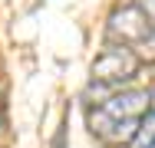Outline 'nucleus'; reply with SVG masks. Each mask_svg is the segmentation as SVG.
<instances>
[{"label": "nucleus", "instance_id": "39448f33", "mask_svg": "<svg viewBox=\"0 0 155 148\" xmlns=\"http://www.w3.org/2000/svg\"><path fill=\"white\" fill-rule=\"evenodd\" d=\"M139 7L145 10V17H149V20L155 23V0H145V3H139Z\"/></svg>", "mask_w": 155, "mask_h": 148}, {"label": "nucleus", "instance_id": "f03ea898", "mask_svg": "<svg viewBox=\"0 0 155 148\" xmlns=\"http://www.w3.org/2000/svg\"><path fill=\"white\" fill-rule=\"evenodd\" d=\"M139 69H142V63H139V56L129 46H109V50H102L96 56L89 72H93V86L119 89L125 82H132L139 76Z\"/></svg>", "mask_w": 155, "mask_h": 148}, {"label": "nucleus", "instance_id": "20e7f679", "mask_svg": "<svg viewBox=\"0 0 155 148\" xmlns=\"http://www.w3.org/2000/svg\"><path fill=\"white\" fill-rule=\"evenodd\" d=\"M132 53L139 56V63H155V30L139 43V46H135V50H132Z\"/></svg>", "mask_w": 155, "mask_h": 148}, {"label": "nucleus", "instance_id": "f257e3e1", "mask_svg": "<svg viewBox=\"0 0 155 148\" xmlns=\"http://www.w3.org/2000/svg\"><path fill=\"white\" fill-rule=\"evenodd\" d=\"M145 112H152L149 89H129V92H119V95L99 102L96 109H89V128H93V135L99 138L106 132V125L125 122V118H145Z\"/></svg>", "mask_w": 155, "mask_h": 148}, {"label": "nucleus", "instance_id": "423d86ee", "mask_svg": "<svg viewBox=\"0 0 155 148\" xmlns=\"http://www.w3.org/2000/svg\"><path fill=\"white\" fill-rule=\"evenodd\" d=\"M149 99H152V112H155V89H152V92H149Z\"/></svg>", "mask_w": 155, "mask_h": 148}, {"label": "nucleus", "instance_id": "7ed1b4c3", "mask_svg": "<svg viewBox=\"0 0 155 148\" xmlns=\"http://www.w3.org/2000/svg\"><path fill=\"white\" fill-rule=\"evenodd\" d=\"M152 30H155V23L145 17V10H142L139 3H125V7H119V10L109 13V27H106V33H109V40H112L116 46L135 50Z\"/></svg>", "mask_w": 155, "mask_h": 148}, {"label": "nucleus", "instance_id": "0eeeda50", "mask_svg": "<svg viewBox=\"0 0 155 148\" xmlns=\"http://www.w3.org/2000/svg\"><path fill=\"white\" fill-rule=\"evenodd\" d=\"M145 148H155V135H152V142H149V145H145Z\"/></svg>", "mask_w": 155, "mask_h": 148}]
</instances>
